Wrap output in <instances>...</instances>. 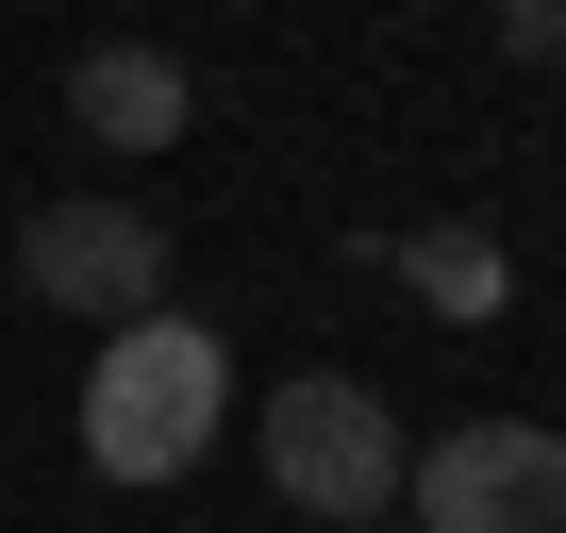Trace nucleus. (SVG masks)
<instances>
[{
  "label": "nucleus",
  "mask_w": 566,
  "mask_h": 533,
  "mask_svg": "<svg viewBox=\"0 0 566 533\" xmlns=\"http://www.w3.org/2000/svg\"><path fill=\"white\" fill-rule=\"evenodd\" d=\"M350 266H400V301H417V317H450V334L516 317V250H500L483 217H433V233H367Z\"/></svg>",
  "instance_id": "5"
},
{
  "label": "nucleus",
  "mask_w": 566,
  "mask_h": 533,
  "mask_svg": "<svg viewBox=\"0 0 566 533\" xmlns=\"http://www.w3.org/2000/svg\"><path fill=\"white\" fill-rule=\"evenodd\" d=\"M67 134H84V150H184V134H200L184 51H84V67H67Z\"/></svg>",
  "instance_id": "6"
},
{
  "label": "nucleus",
  "mask_w": 566,
  "mask_h": 533,
  "mask_svg": "<svg viewBox=\"0 0 566 533\" xmlns=\"http://www.w3.org/2000/svg\"><path fill=\"white\" fill-rule=\"evenodd\" d=\"M400 467H417V433H400V400L367 367L266 384V483L301 500V533H384L400 516Z\"/></svg>",
  "instance_id": "2"
},
{
  "label": "nucleus",
  "mask_w": 566,
  "mask_h": 533,
  "mask_svg": "<svg viewBox=\"0 0 566 533\" xmlns=\"http://www.w3.org/2000/svg\"><path fill=\"white\" fill-rule=\"evenodd\" d=\"M18 301L34 317H84V334L167 317V217L150 200H34L18 217Z\"/></svg>",
  "instance_id": "3"
},
{
  "label": "nucleus",
  "mask_w": 566,
  "mask_h": 533,
  "mask_svg": "<svg viewBox=\"0 0 566 533\" xmlns=\"http://www.w3.org/2000/svg\"><path fill=\"white\" fill-rule=\"evenodd\" d=\"M500 51H516V67H566V0H516V18H500Z\"/></svg>",
  "instance_id": "7"
},
{
  "label": "nucleus",
  "mask_w": 566,
  "mask_h": 533,
  "mask_svg": "<svg viewBox=\"0 0 566 533\" xmlns=\"http://www.w3.org/2000/svg\"><path fill=\"white\" fill-rule=\"evenodd\" d=\"M417 533H566V433L549 417H467L400 467Z\"/></svg>",
  "instance_id": "4"
},
{
  "label": "nucleus",
  "mask_w": 566,
  "mask_h": 533,
  "mask_svg": "<svg viewBox=\"0 0 566 533\" xmlns=\"http://www.w3.org/2000/svg\"><path fill=\"white\" fill-rule=\"evenodd\" d=\"M217 417H233V334L217 317H134V334H101V367H84V467L101 483H184L200 450H217Z\"/></svg>",
  "instance_id": "1"
}]
</instances>
